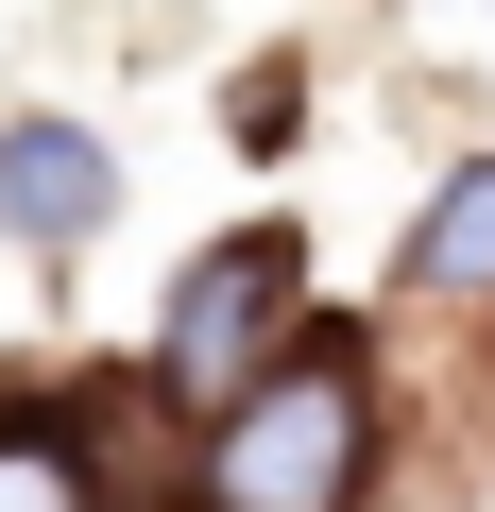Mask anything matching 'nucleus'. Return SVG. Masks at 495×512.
<instances>
[{"instance_id":"obj_4","label":"nucleus","mask_w":495,"mask_h":512,"mask_svg":"<svg viewBox=\"0 0 495 512\" xmlns=\"http://www.w3.org/2000/svg\"><path fill=\"white\" fill-rule=\"evenodd\" d=\"M410 291L427 308H495V154H461L410 222Z\"/></svg>"},{"instance_id":"obj_5","label":"nucleus","mask_w":495,"mask_h":512,"mask_svg":"<svg viewBox=\"0 0 495 512\" xmlns=\"http://www.w3.org/2000/svg\"><path fill=\"white\" fill-rule=\"evenodd\" d=\"M0 512H103V478H86V427H52V410H0Z\"/></svg>"},{"instance_id":"obj_3","label":"nucleus","mask_w":495,"mask_h":512,"mask_svg":"<svg viewBox=\"0 0 495 512\" xmlns=\"http://www.w3.org/2000/svg\"><path fill=\"white\" fill-rule=\"evenodd\" d=\"M103 205H120V154L86 120H0V239H18V256L103 239Z\"/></svg>"},{"instance_id":"obj_2","label":"nucleus","mask_w":495,"mask_h":512,"mask_svg":"<svg viewBox=\"0 0 495 512\" xmlns=\"http://www.w3.org/2000/svg\"><path fill=\"white\" fill-rule=\"evenodd\" d=\"M291 291H308L291 222H239L222 256H188L171 308H154V393H171V410H239V393L291 359Z\"/></svg>"},{"instance_id":"obj_1","label":"nucleus","mask_w":495,"mask_h":512,"mask_svg":"<svg viewBox=\"0 0 495 512\" xmlns=\"http://www.w3.org/2000/svg\"><path fill=\"white\" fill-rule=\"evenodd\" d=\"M359 461H376V393L342 342H291L257 393L205 427V512H359Z\"/></svg>"}]
</instances>
